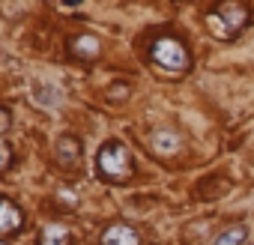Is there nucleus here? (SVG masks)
I'll use <instances>...</instances> for the list:
<instances>
[{"label":"nucleus","instance_id":"obj_9","mask_svg":"<svg viewBox=\"0 0 254 245\" xmlns=\"http://www.w3.org/2000/svg\"><path fill=\"white\" fill-rule=\"evenodd\" d=\"M57 153H60V159H66V162H75V159H78V141H75V138H60V147H57Z\"/></svg>","mask_w":254,"mask_h":245},{"label":"nucleus","instance_id":"obj_11","mask_svg":"<svg viewBox=\"0 0 254 245\" xmlns=\"http://www.w3.org/2000/svg\"><path fill=\"white\" fill-rule=\"evenodd\" d=\"M9 162H12V150H9V144L3 138H0V171H6Z\"/></svg>","mask_w":254,"mask_h":245},{"label":"nucleus","instance_id":"obj_10","mask_svg":"<svg viewBox=\"0 0 254 245\" xmlns=\"http://www.w3.org/2000/svg\"><path fill=\"white\" fill-rule=\"evenodd\" d=\"M153 141H156V150L159 153H174L177 150V138L174 135H156Z\"/></svg>","mask_w":254,"mask_h":245},{"label":"nucleus","instance_id":"obj_5","mask_svg":"<svg viewBox=\"0 0 254 245\" xmlns=\"http://www.w3.org/2000/svg\"><path fill=\"white\" fill-rule=\"evenodd\" d=\"M102 245H141V239L129 224H114L102 233Z\"/></svg>","mask_w":254,"mask_h":245},{"label":"nucleus","instance_id":"obj_7","mask_svg":"<svg viewBox=\"0 0 254 245\" xmlns=\"http://www.w3.org/2000/svg\"><path fill=\"white\" fill-rule=\"evenodd\" d=\"M72 54H75V57H87V60L99 57V39H96V36H78V39L72 42Z\"/></svg>","mask_w":254,"mask_h":245},{"label":"nucleus","instance_id":"obj_2","mask_svg":"<svg viewBox=\"0 0 254 245\" xmlns=\"http://www.w3.org/2000/svg\"><path fill=\"white\" fill-rule=\"evenodd\" d=\"M96 168H99V174L105 180H126L132 174V156H129V150H126L123 144L108 141L99 150V156H96Z\"/></svg>","mask_w":254,"mask_h":245},{"label":"nucleus","instance_id":"obj_4","mask_svg":"<svg viewBox=\"0 0 254 245\" xmlns=\"http://www.w3.org/2000/svg\"><path fill=\"white\" fill-rule=\"evenodd\" d=\"M21 224H24L21 209H18L12 200L0 197V236H12V233H18Z\"/></svg>","mask_w":254,"mask_h":245},{"label":"nucleus","instance_id":"obj_3","mask_svg":"<svg viewBox=\"0 0 254 245\" xmlns=\"http://www.w3.org/2000/svg\"><path fill=\"white\" fill-rule=\"evenodd\" d=\"M150 57H153L156 66H162L165 72H174V75H183L189 69V51L183 48V42L168 39V36L159 39V42H153Z\"/></svg>","mask_w":254,"mask_h":245},{"label":"nucleus","instance_id":"obj_8","mask_svg":"<svg viewBox=\"0 0 254 245\" xmlns=\"http://www.w3.org/2000/svg\"><path fill=\"white\" fill-rule=\"evenodd\" d=\"M242 239H245V227L236 224V227H227V230L215 239V245H242Z\"/></svg>","mask_w":254,"mask_h":245},{"label":"nucleus","instance_id":"obj_12","mask_svg":"<svg viewBox=\"0 0 254 245\" xmlns=\"http://www.w3.org/2000/svg\"><path fill=\"white\" fill-rule=\"evenodd\" d=\"M0 245H6V242H0Z\"/></svg>","mask_w":254,"mask_h":245},{"label":"nucleus","instance_id":"obj_1","mask_svg":"<svg viewBox=\"0 0 254 245\" xmlns=\"http://www.w3.org/2000/svg\"><path fill=\"white\" fill-rule=\"evenodd\" d=\"M248 21V9L239 6V3H224L218 6L215 12L206 15V24H209V33L218 36V39H233Z\"/></svg>","mask_w":254,"mask_h":245},{"label":"nucleus","instance_id":"obj_6","mask_svg":"<svg viewBox=\"0 0 254 245\" xmlns=\"http://www.w3.org/2000/svg\"><path fill=\"white\" fill-rule=\"evenodd\" d=\"M39 245H69V230L63 224H48L39 233Z\"/></svg>","mask_w":254,"mask_h":245}]
</instances>
